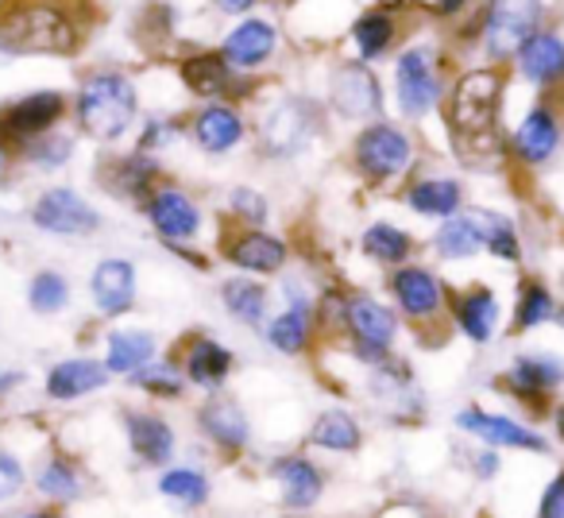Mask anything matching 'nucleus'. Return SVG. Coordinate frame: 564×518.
I'll return each mask as SVG.
<instances>
[{
    "label": "nucleus",
    "mask_w": 564,
    "mask_h": 518,
    "mask_svg": "<svg viewBox=\"0 0 564 518\" xmlns=\"http://www.w3.org/2000/svg\"><path fill=\"white\" fill-rule=\"evenodd\" d=\"M556 299L541 279H522L518 283V299H514V317H510V333H533L541 325L556 322Z\"/></svg>",
    "instance_id": "42"
},
{
    "label": "nucleus",
    "mask_w": 564,
    "mask_h": 518,
    "mask_svg": "<svg viewBox=\"0 0 564 518\" xmlns=\"http://www.w3.org/2000/svg\"><path fill=\"white\" fill-rule=\"evenodd\" d=\"M28 220L40 228L43 236H58V240H86V236L101 233V213L89 205L74 186H47L28 209Z\"/></svg>",
    "instance_id": "15"
},
{
    "label": "nucleus",
    "mask_w": 564,
    "mask_h": 518,
    "mask_svg": "<svg viewBox=\"0 0 564 518\" xmlns=\"http://www.w3.org/2000/svg\"><path fill=\"white\" fill-rule=\"evenodd\" d=\"M259 337L271 353L299 360L317 345V306H282L279 314L267 317Z\"/></svg>",
    "instance_id": "33"
},
{
    "label": "nucleus",
    "mask_w": 564,
    "mask_h": 518,
    "mask_svg": "<svg viewBox=\"0 0 564 518\" xmlns=\"http://www.w3.org/2000/svg\"><path fill=\"white\" fill-rule=\"evenodd\" d=\"M364 395H368L387 418H394V422H402V418H422V410H425V399L414 384V371H410V364L399 360V356L368 368V387H364Z\"/></svg>",
    "instance_id": "26"
},
{
    "label": "nucleus",
    "mask_w": 564,
    "mask_h": 518,
    "mask_svg": "<svg viewBox=\"0 0 564 518\" xmlns=\"http://www.w3.org/2000/svg\"><path fill=\"white\" fill-rule=\"evenodd\" d=\"M128 387L148 395L151 402H178V399H186L189 379L174 356H159V360H151L143 371H135V376L128 379Z\"/></svg>",
    "instance_id": "41"
},
{
    "label": "nucleus",
    "mask_w": 564,
    "mask_h": 518,
    "mask_svg": "<svg viewBox=\"0 0 564 518\" xmlns=\"http://www.w3.org/2000/svg\"><path fill=\"white\" fill-rule=\"evenodd\" d=\"M140 213L166 251L171 248H194L205 233L202 202H197L186 186H178V182H171V179H163L155 190H151V197L140 205Z\"/></svg>",
    "instance_id": "12"
},
{
    "label": "nucleus",
    "mask_w": 564,
    "mask_h": 518,
    "mask_svg": "<svg viewBox=\"0 0 564 518\" xmlns=\"http://www.w3.org/2000/svg\"><path fill=\"white\" fill-rule=\"evenodd\" d=\"M217 51L225 55V63L232 66V71L259 78V74L279 58L282 28L271 24V20H263V17H243V20H236L225 35H220Z\"/></svg>",
    "instance_id": "19"
},
{
    "label": "nucleus",
    "mask_w": 564,
    "mask_h": 518,
    "mask_svg": "<svg viewBox=\"0 0 564 518\" xmlns=\"http://www.w3.org/2000/svg\"><path fill=\"white\" fill-rule=\"evenodd\" d=\"M159 337L151 330H140V325H112L105 333V348L101 360L109 368L112 379H132L135 371H143L151 360H159Z\"/></svg>",
    "instance_id": "32"
},
{
    "label": "nucleus",
    "mask_w": 564,
    "mask_h": 518,
    "mask_svg": "<svg viewBox=\"0 0 564 518\" xmlns=\"http://www.w3.org/2000/svg\"><path fill=\"white\" fill-rule=\"evenodd\" d=\"M502 306L487 283H471L464 291H453L448 299V325L471 345H491L499 337Z\"/></svg>",
    "instance_id": "27"
},
{
    "label": "nucleus",
    "mask_w": 564,
    "mask_h": 518,
    "mask_svg": "<svg viewBox=\"0 0 564 518\" xmlns=\"http://www.w3.org/2000/svg\"><path fill=\"white\" fill-rule=\"evenodd\" d=\"M24 294H28V306H32V314H40V317L66 314V310H70V302H74L70 279H66L63 271H55V268L35 271V276L28 279Z\"/></svg>",
    "instance_id": "43"
},
{
    "label": "nucleus",
    "mask_w": 564,
    "mask_h": 518,
    "mask_svg": "<svg viewBox=\"0 0 564 518\" xmlns=\"http://www.w3.org/2000/svg\"><path fill=\"white\" fill-rule=\"evenodd\" d=\"M348 163L371 186H394L406 182L417 166V140L406 125L383 117L368 120L356 128L352 143H348Z\"/></svg>",
    "instance_id": "5"
},
{
    "label": "nucleus",
    "mask_w": 564,
    "mask_h": 518,
    "mask_svg": "<svg viewBox=\"0 0 564 518\" xmlns=\"http://www.w3.org/2000/svg\"><path fill=\"white\" fill-rule=\"evenodd\" d=\"M538 518H564V472H556L545 484L538 503Z\"/></svg>",
    "instance_id": "49"
},
{
    "label": "nucleus",
    "mask_w": 564,
    "mask_h": 518,
    "mask_svg": "<svg viewBox=\"0 0 564 518\" xmlns=\"http://www.w3.org/2000/svg\"><path fill=\"white\" fill-rule=\"evenodd\" d=\"M66 120H70V94H63V89H32V94H20L0 105V143L17 159L28 143L58 132Z\"/></svg>",
    "instance_id": "8"
},
{
    "label": "nucleus",
    "mask_w": 564,
    "mask_h": 518,
    "mask_svg": "<svg viewBox=\"0 0 564 518\" xmlns=\"http://www.w3.org/2000/svg\"><path fill=\"white\" fill-rule=\"evenodd\" d=\"M456 430H464L468 438H476L487 449H518V453H549V441L541 438L533 425L518 422L510 414H495L484 407H460L456 410Z\"/></svg>",
    "instance_id": "24"
},
{
    "label": "nucleus",
    "mask_w": 564,
    "mask_h": 518,
    "mask_svg": "<svg viewBox=\"0 0 564 518\" xmlns=\"http://www.w3.org/2000/svg\"><path fill=\"white\" fill-rule=\"evenodd\" d=\"M89 302L105 322H120L135 310L140 302V271L132 259L124 256H105L89 271Z\"/></svg>",
    "instance_id": "22"
},
{
    "label": "nucleus",
    "mask_w": 564,
    "mask_h": 518,
    "mask_svg": "<svg viewBox=\"0 0 564 518\" xmlns=\"http://www.w3.org/2000/svg\"><path fill=\"white\" fill-rule=\"evenodd\" d=\"M325 109L340 120L352 125H368V120L387 117V89L383 78L360 58L337 63L329 74V89H325Z\"/></svg>",
    "instance_id": "14"
},
{
    "label": "nucleus",
    "mask_w": 564,
    "mask_h": 518,
    "mask_svg": "<svg viewBox=\"0 0 564 518\" xmlns=\"http://www.w3.org/2000/svg\"><path fill=\"white\" fill-rule=\"evenodd\" d=\"M24 484H28L24 461H20V456L12 453V449L0 445V503L17 499V495L24 492Z\"/></svg>",
    "instance_id": "48"
},
{
    "label": "nucleus",
    "mask_w": 564,
    "mask_h": 518,
    "mask_svg": "<svg viewBox=\"0 0 564 518\" xmlns=\"http://www.w3.org/2000/svg\"><path fill=\"white\" fill-rule=\"evenodd\" d=\"M178 71V82L197 97V101H228V105H256L259 89H263V78H251V74H240L225 63L220 51L197 47L178 55L174 63Z\"/></svg>",
    "instance_id": "9"
},
{
    "label": "nucleus",
    "mask_w": 564,
    "mask_h": 518,
    "mask_svg": "<svg viewBox=\"0 0 564 518\" xmlns=\"http://www.w3.org/2000/svg\"><path fill=\"white\" fill-rule=\"evenodd\" d=\"M514 66L522 74V82L538 89H556L564 86V40L556 32H533L530 40L518 47Z\"/></svg>",
    "instance_id": "35"
},
{
    "label": "nucleus",
    "mask_w": 564,
    "mask_h": 518,
    "mask_svg": "<svg viewBox=\"0 0 564 518\" xmlns=\"http://www.w3.org/2000/svg\"><path fill=\"white\" fill-rule=\"evenodd\" d=\"M502 94H507V78L495 63L471 66L448 82L445 120L456 155H464L468 163H484L491 151H507V143L499 140Z\"/></svg>",
    "instance_id": "1"
},
{
    "label": "nucleus",
    "mask_w": 564,
    "mask_h": 518,
    "mask_svg": "<svg viewBox=\"0 0 564 518\" xmlns=\"http://www.w3.org/2000/svg\"><path fill=\"white\" fill-rule=\"evenodd\" d=\"M417 251V236L410 228L394 225V220H371L360 233V256L376 268H402V263H414Z\"/></svg>",
    "instance_id": "39"
},
{
    "label": "nucleus",
    "mask_w": 564,
    "mask_h": 518,
    "mask_svg": "<svg viewBox=\"0 0 564 518\" xmlns=\"http://www.w3.org/2000/svg\"><path fill=\"white\" fill-rule=\"evenodd\" d=\"M120 422H124V441L132 449V456L143 468H166L178 456V430L166 414L151 407H128L120 410Z\"/></svg>",
    "instance_id": "25"
},
{
    "label": "nucleus",
    "mask_w": 564,
    "mask_h": 518,
    "mask_svg": "<svg viewBox=\"0 0 564 518\" xmlns=\"http://www.w3.org/2000/svg\"><path fill=\"white\" fill-rule=\"evenodd\" d=\"M499 468H502V461H499V449H476L471 453V472H476V479H495L499 476Z\"/></svg>",
    "instance_id": "50"
},
{
    "label": "nucleus",
    "mask_w": 564,
    "mask_h": 518,
    "mask_svg": "<svg viewBox=\"0 0 564 518\" xmlns=\"http://www.w3.org/2000/svg\"><path fill=\"white\" fill-rule=\"evenodd\" d=\"M267 476L279 487L282 510L310 515L325 495V468L310 453H279L267 464Z\"/></svg>",
    "instance_id": "23"
},
{
    "label": "nucleus",
    "mask_w": 564,
    "mask_h": 518,
    "mask_svg": "<svg viewBox=\"0 0 564 518\" xmlns=\"http://www.w3.org/2000/svg\"><path fill=\"white\" fill-rule=\"evenodd\" d=\"M194 425L202 433L205 445H213L220 456H243L256 445V433H251V418L243 410L240 399H232L228 391H213L202 399L194 414Z\"/></svg>",
    "instance_id": "18"
},
{
    "label": "nucleus",
    "mask_w": 564,
    "mask_h": 518,
    "mask_svg": "<svg viewBox=\"0 0 564 518\" xmlns=\"http://www.w3.org/2000/svg\"><path fill=\"white\" fill-rule=\"evenodd\" d=\"M325 120H329V109L322 101L306 94H279L259 109L256 125H251V140L263 159L291 163V159L306 155L310 143L325 132Z\"/></svg>",
    "instance_id": "4"
},
{
    "label": "nucleus",
    "mask_w": 564,
    "mask_h": 518,
    "mask_svg": "<svg viewBox=\"0 0 564 518\" xmlns=\"http://www.w3.org/2000/svg\"><path fill=\"white\" fill-rule=\"evenodd\" d=\"M82 24L66 0H0V55H78Z\"/></svg>",
    "instance_id": "3"
},
{
    "label": "nucleus",
    "mask_w": 564,
    "mask_h": 518,
    "mask_svg": "<svg viewBox=\"0 0 564 518\" xmlns=\"http://www.w3.org/2000/svg\"><path fill=\"white\" fill-rule=\"evenodd\" d=\"M171 356L182 364L189 387H197V391H205V395L225 391V384L236 371V353L225 341L213 337V333H186V337L174 345Z\"/></svg>",
    "instance_id": "21"
},
{
    "label": "nucleus",
    "mask_w": 564,
    "mask_h": 518,
    "mask_svg": "<svg viewBox=\"0 0 564 518\" xmlns=\"http://www.w3.org/2000/svg\"><path fill=\"white\" fill-rule=\"evenodd\" d=\"M402 205L425 220H445L460 213L468 202H464V182L453 179V174H417L402 190Z\"/></svg>",
    "instance_id": "34"
},
{
    "label": "nucleus",
    "mask_w": 564,
    "mask_h": 518,
    "mask_svg": "<svg viewBox=\"0 0 564 518\" xmlns=\"http://www.w3.org/2000/svg\"><path fill=\"white\" fill-rule=\"evenodd\" d=\"M487 256L499 263H522V236L507 213L487 209Z\"/></svg>",
    "instance_id": "47"
},
{
    "label": "nucleus",
    "mask_w": 564,
    "mask_h": 518,
    "mask_svg": "<svg viewBox=\"0 0 564 518\" xmlns=\"http://www.w3.org/2000/svg\"><path fill=\"white\" fill-rule=\"evenodd\" d=\"M402 317L391 302L376 299L371 291H345V322H340V341L345 353L364 368L391 360L399 345Z\"/></svg>",
    "instance_id": "7"
},
{
    "label": "nucleus",
    "mask_w": 564,
    "mask_h": 518,
    "mask_svg": "<svg viewBox=\"0 0 564 518\" xmlns=\"http://www.w3.org/2000/svg\"><path fill=\"white\" fill-rule=\"evenodd\" d=\"M74 155H78V136L58 128V132L28 143V148L17 155V163H32L40 174H55V171H63V166H70Z\"/></svg>",
    "instance_id": "44"
},
{
    "label": "nucleus",
    "mask_w": 564,
    "mask_h": 518,
    "mask_svg": "<svg viewBox=\"0 0 564 518\" xmlns=\"http://www.w3.org/2000/svg\"><path fill=\"white\" fill-rule=\"evenodd\" d=\"M186 140L209 159L232 155V151H240L251 140V120L240 105L202 101L186 117Z\"/></svg>",
    "instance_id": "16"
},
{
    "label": "nucleus",
    "mask_w": 564,
    "mask_h": 518,
    "mask_svg": "<svg viewBox=\"0 0 564 518\" xmlns=\"http://www.w3.org/2000/svg\"><path fill=\"white\" fill-rule=\"evenodd\" d=\"M12 163H17V159H12V151H9V148H4V143H0V174L9 171V166H12Z\"/></svg>",
    "instance_id": "56"
},
{
    "label": "nucleus",
    "mask_w": 564,
    "mask_h": 518,
    "mask_svg": "<svg viewBox=\"0 0 564 518\" xmlns=\"http://www.w3.org/2000/svg\"><path fill=\"white\" fill-rule=\"evenodd\" d=\"M20 384H24V371H17V368H0V399L17 391Z\"/></svg>",
    "instance_id": "53"
},
{
    "label": "nucleus",
    "mask_w": 564,
    "mask_h": 518,
    "mask_svg": "<svg viewBox=\"0 0 564 518\" xmlns=\"http://www.w3.org/2000/svg\"><path fill=\"white\" fill-rule=\"evenodd\" d=\"M399 35H402V20L394 9H383V4H376V9H364L360 17L348 24V43H352V58H360V63L376 66L383 63V58L394 55V47H399Z\"/></svg>",
    "instance_id": "31"
},
{
    "label": "nucleus",
    "mask_w": 564,
    "mask_h": 518,
    "mask_svg": "<svg viewBox=\"0 0 564 518\" xmlns=\"http://www.w3.org/2000/svg\"><path fill=\"white\" fill-rule=\"evenodd\" d=\"M155 487L163 499H171L174 507H182V510H202L213 495L209 476H205V468H197V464H166V468H159Z\"/></svg>",
    "instance_id": "40"
},
{
    "label": "nucleus",
    "mask_w": 564,
    "mask_h": 518,
    "mask_svg": "<svg viewBox=\"0 0 564 518\" xmlns=\"http://www.w3.org/2000/svg\"><path fill=\"white\" fill-rule=\"evenodd\" d=\"M394 109L406 120H425L445 109V55L437 43H406L391 66Z\"/></svg>",
    "instance_id": "6"
},
{
    "label": "nucleus",
    "mask_w": 564,
    "mask_h": 518,
    "mask_svg": "<svg viewBox=\"0 0 564 518\" xmlns=\"http://www.w3.org/2000/svg\"><path fill=\"white\" fill-rule=\"evenodd\" d=\"M556 325H561V330H564V306L556 310Z\"/></svg>",
    "instance_id": "57"
},
{
    "label": "nucleus",
    "mask_w": 564,
    "mask_h": 518,
    "mask_svg": "<svg viewBox=\"0 0 564 518\" xmlns=\"http://www.w3.org/2000/svg\"><path fill=\"white\" fill-rule=\"evenodd\" d=\"M561 151V120H556L553 105L538 101L510 132V155L518 159L522 166H545L549 159Z\"/></svg>",
    "instance_id": "30"
},
{
    "label": "nucleus",
    "mask_w": 564,
    "mask_h": 518,
    "mask_svg": "<svg viewBox=\"0 0 564 518\" xmlns=\"http://www.w3.org/2000/svg\"><path fill=\"white\" fill-rule=\"evenodd\" d=\"M220 310H225L232 322L248 325V330H263V322L271 317V287L256 276H228L217 287Z\"/></svg>",
    "instance_id": "37"
},
{
    "label": "nucleus",
    "mask_w": 564,
    "mask_h": 518,
    "mask_svg": "<svg viewBox=\"0 0 564 518\" xmlns=\"http://www.w3.org/2000/svg\"><path fill=\"white\" fill-rule=\"evenodd\" d=\"M553 425H556V438L564 441V402H556L553 407Z\"/></svg>",
    "instance_id": "55"
},
{
    "label": "nucleus",
    "mask_w": 564,
    "mask_h": 518,
    "mask_svg": "<svg viewBox=\"0 0 564 518\" xmlns=\"http://www.w3.org/2000/svg\"><path fill=\"white\" fill-rule=\"evenodd\" d=\"M387 294L399 317L414 330H430L448 317V299L453 287L425 263H402V268L387 271Z\"/></svg>",
    "instance_id": "10"
},
{
    "label": "nucleus",
    "mask_w": 564,
    "mask_h": 518,
    "mask_svg": "<svg viewBox=\"0 0 564 518\" xmlns=\"http://www.w3.org/2000/svg\"><path fill=\"white\" fill-rule=\"evenodd\" d=\"M468 4H471V0H433V17H437V20H456V17H464V12H468Z\"/></svg>",
    "instance_id": "52"
},
{
    "label": "nucleus",
    "mask_w": 564,
    "mask_h": 518,
    "mask_svg": "<svg viewBox=\"0 0 564 518\" xmlns=\"http://www.w3.org/2000/svg\"><path fill=\"white\" fill-rule=\"evenodd\" d=\"M495 384H499L514 402H522V407L549 410V399L564 387V360L556 353H549V348L518 353Z\"/></svg>",
    "instance_id": "17"
},
{
    "label": "nucleus",
    "mask_w": 564,
    "mask_h": 518,
    "mask_svg": "<svg viewBox=\"0 0 564 518\" xmlns=\"http://www.w3.org/2000/svg\"><path fill=\"white\" fill-rule=\"evenodd\" d=\"M213 9L220 12V17H228V20H243V17H251V12L263 4V0H209Z\"/></svg>",
    "instance_id": "51"
},
{
    "label": "nucleus",
    "mask_w": 564,
    "mask_h": 518,
    "mask_svg": "<svg viewBox=\"0 0 564 518\" xmlns=\"http://www.w3.org/2000/svg\"><path fill=\"white\" fill-rule=\"evenodd\" d=\"M217 251L236 276H256V279H279L291 268V240L271 228H243L228 225L217 240Z\"/></svg>",
    "instance_id": "13"
},
{
    "label": "nucleus",
    "mask_w": 564,
    "mask_h": 518,
    "mask_svg": "<svg viewBox=\"0 0 564 518\" xmlns=\"http://www.w3.org/2000/svg\"><path fill=\"white\" fill-rule=\"evenodd\" d=\"M430 248L441 263H464V259H476L479 251H487V209H471L464 205L460 213L437 220L430 236Z\"/></svg>",
    "instance_id": "28"
},
{
    "label": "nucleus",
    "mask_w": 564,
    "mask_h": 518,
    "mask_svg": "<svg viewBox=\"0 0 564 518\" xmlns=\"http://www.w3.org/2000/svg\"><path fill=\"white\" fill-rule=\"evenodd\" d=\"M9 518H66L58 507H43V510H17V515H9Z\"/></svg>",
    "instance_id": "54"
},
{
    "label": "nucleus",
    "mask_w": 564,
    "mask_h": 518,
    "mask_svg": "<svg viewBox=\"0 0 564 518\" xmlns=\"http://www.w3.org/2000/svg\"><path fill=\"white\" fill-rule=\"evenodd\" d=\"M282 518H310V515H291V510H282Z\"/></svg>",
    "instance_id": "58"
},
{
    "label": "nucleus",
    "mask_w": 564,
    "mask_h": 518,
    "mask_svg": "<svg viewBox=\"0 0 564 518\" xmlns=\"http://www.w3.org/2000/svg\"><path fill=\"white\" fill-rule=\"evenodd\" d=\"M306 445L329 456H356L364 449V422L348 407H325L310 425Z\"/></svg>",
    "instance_id": "38"
},
{
    "label": "nucleus",
    "mask_w": 564,
    "mask_h": 518,
    "mask_svg": "<svg viewBox=\"0 0 564 518\" xmlns=\"http://www.w3.org/2000/svg\"><path fill=\"white\" fill-rule=\"evenodd\" d=\"M163 179L166 174H163L159 155H148V151H140V148L105 155L101 166H97V186L109 197H117V202H132V205L148 202L151 190Z\"/></svg>",
    "instance_id": "20"
},
{
    "label": "nucleus",
    "mask_w": 564,
    "mask_h": 518,
    "mask_svg": "<svg viewBox=\"0 0 564 518\" xmlns=\"http://www.w3.org/2000/svg\"><path fill=\"white\" fill-rule=\"evenodd\" d=\"M109 384H112V376L101 356H66V360L47 368V376H43V395L63 407V402L89 399V395L105 391Z\"/></svg>",
    "instance_id": "29"
},
{
    "label": "nucleus",
    "mask_w": 564,
    "mask_h": 518,
    "mask_svg": "<svg viewBox=\"0 0 564 518\" xmlns=\"http://www.w3.org/2000/svg\"><path fill=\"white\" fill-rule=\"evenodd\" d=\"M140 86L120 66H97L82 74L70 94V120L74 132L89 136L94 143H120L140 125Z\"/></svg>",
    "instance_id": "2"
},
{
    "label": "nucleus",
    "mask_w": 564,
    "mask_h": 518,
    "mask_svg": "<svg viewBox=\"0 0 564 518\" xmlns=\"http://www.w3.org/2000/svg\"><path fill=\"white\" fill-rule=\"evenodd\" d=\"M186 136V117L174 109H151L148 117H140V136H135V148L148 151V155H163L166 148Z\"/></svg>",
    "instance_id": "45"
},
{
    "label": "nucleus",
    "mask_w": 564,
    "mask_h": 518,
    "mask_svg": "<svg viewBox=\"0 0 564 518\" xmlns=\"http://www.w3.org/2000/svg\"><path fill=\"white\" fill-rule=\"evenodd\" d=\"M541 20H545V0H484L476 32L487 63L499 66L514 58L518 47L533 32H541Z\"/></svg>",
    "instance_id": "11"
},
{
    "label": "nucleus",
    "mask_w": 564,
    "mask_h": 518,
    "mask_svg": "<svg viewBox=\"0 0 564 518\" xmlns=\"http://www.w3.org/2000/svg\"><path fill=\"white\" fill-rule=\"evenodd\" d=\"M32 484L47 503H55V507H70V503H78L82 495H86L89 479H86V468H82L70 453H58V449H51V453L35 464Z\"/></svg>",
    "instance_id": "36"
},
{
    "label": "nucleus",
    "mask_w": 564,
    "mask_h": 518,
    "mask_svg": "<svg viewBox=\"0 0 564 518\" xmlns=\"http://www.w3.org/2000/svg\"><path fill=\"white\" fill-rule=\"evenodd\" d=\"M225 217L228 225L267 228V220H271V197L256 186H232L225 194Z\"/></svg>",
    "instance_id": "46"
}]
</instances>
